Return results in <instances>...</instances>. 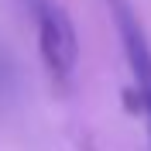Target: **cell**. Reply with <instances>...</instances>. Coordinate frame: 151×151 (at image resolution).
<instances>
[{"instance_id":"cell-1","label":"cell","mask_w":151,"mask_h":151,"mask_svg":"<svg viewBox=\"0 0 151 151\" xmlns=\"http://www.w3.org/2000/svg\"><path fill=\"white\" fill-rule=\"evenodd\" d=\"M38 31V55L55 89H69L79 65V35L58 0H24Z\"/></svg>"},{"instance_id":"cell-2","label":"cell","mask_w":151,"mask_h":151,"mask_svg":"<svg viewBox=\"0 0 151 151\" xmlns=\"http://www.w3.org/2000/svg\"><path fill=\"white\" fill-rule=\"evenodd\" d=\"M106 10H110L113 31L120 38L124 58H127L134 106L144 117L148 134H151V41H148V31L137 17V10L131 7V0H106Z\"/></svg>"}]
</instances>
